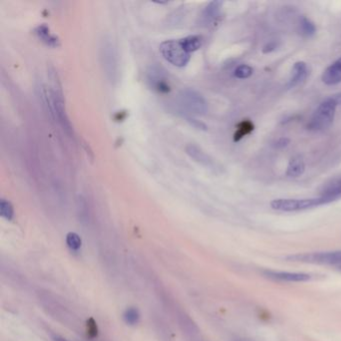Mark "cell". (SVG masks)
I'll return each instance as SVG.
<instances>
[{
  "label": "cell",
  "mask_w": 341,
  "mask_h": 341,
  "mask_svg": "<svg viewBox=\"0 0 341 341\" xmlns=\"http://www.w3.org/2000/svg\"><path fill=\"white\" fill-rule=\"evenodd\" d=\"M35 33L39 39H41V41H43L46 45L50 47H58L60 45L58 37L51 34L49 27H47L45 24L38 26L35 30Z\"/></svg>",
  "instance_id": "obj_15"
},
{
  "label": "cell",
  "mask_w": 341,
  "mask_h": 341,
  "mask_svg": "<svg viewBox=\"0 0 341 341\" xmlns=\"http://www.w3.org/2000/svg\"><path fill=\"white\" fill-rule=\"evenodd\" d=\"M66 244L71 251H78L82 246L81 237L75 232H69L66 235Z\"/></svg>",
  "instance_id": "obj_20"
},
{
  "label": "cell",
  "mask_w": 341,
  "mask_h": 341,
  "mask_svg": "<svg viewBox=\"0 0 341 341\" xmlns=\"http://www.w3.org/2000/svg\"><path fill=\"white\" fill-rule=\"evenodd\" d=\"M97 325L93 318H90L87 320V334L89 337L93 338L97 336Z\"/></svg>",
  "instance_id": "obj_23"
},
{
  "label": "cell",
  "mask_w": 341,
  "mask_h": 341,
  "mask_svg": "<svg viewBox=\"0 0 341 341\" xmlns=\"http://www.w3.org/2000/svg\"><path fill=\"white\" fill-rule=\"evenodd\" d=\"M341 196V178L337 181L333 182L329 186H327L325 190H323L321 197L326 199L329 202H332L339 198Z\"/></svg>",
  "instance_id": "obj_16"
},
{
  "label": "cell",
  "mask_w": 341,
  "mask_h": 341,
  "mask_svg": "<svg viewBox=\"0 0 341 341\" xmlns=\"http://www.w3.org/2000/svg\"><path fill=\"white\" fill-rule=\"evenodd\" d=\"M53 341H67L66 339H64L63 337H60L58 335H54L53 336Z\"/></svg>",
  "instance_id": "obj_28"
},
{
  "label": "cell",
  "mask_w": 341,
  "mask_h": 341,
  "mask_svg": "<svg viewBox=\"0 0 341 341\" xmlns=\"http://www.w3.org/2000/svg\"><path fill=\"white\" fill-rule=\"evenodd\" d=\"M181 41H182V44H183L185 50L188 53L198 50L202 45V38L198 36V35H191L188 37L181 39Z\"/></svg>",
  "instance_id": "obj_17"
},
{
  "label": "cell",
  "mask_w": 341,
  "mask_h": 341,
  "mask_svg": "<svg viewBox=\"0 0 341 341\" xmlns=\"http://www.w3.org/2000/svg\"><path fill=\"white\" fill-rule=\"evenodd\" d=\"M337 268H338V269H339V270H340L341 271V266H339V267H337Z\"/></svg>",
  "instance_id": "obj_29"
},
{
  "label": "cell",
  "mask_w": 341,
  "mask_h": 341,
  "mask_svg": "<svg viewBox=\"0 0 341 341\" xmlns=\"http://www.w3.org/2000/svg\"><path fill=\"white\" fill-rule=\"evenodd\" d=\"M101 59L105 73L110 81H115L118 75V65L113 44L105 40L101 46Z\"/></svg>",
  "instance_id": "obj_6"
},
{
  "label": "cell",
  "mask_w": 341,
  "mask_h": 341,
  "mask_svg": "<svg viewBox=\"0 0 341 341\" xmlns=\"http://www.w3.org/2000/svg\"><path fill=\"white\" fill-rule=\"evenodd\" d=\"M238 341H248V340H245V339H241V340H238Z\"/></svg>",
  "instance_id": "obj_30"
},
{
  "label": "cell",
  "mask_w": 341,
  "mask_h": 341,
  "mask_svg": "<svg viewBox=\"0 0 341 341\" xmlns=\"http://www.w3.org/2000/svg\"><path fill=\"white\" fill-rule=\"evenodd\" d=\"M147 79L154 89L164 92L168 90V83L165 75L158 67H151L147 73Z\"/></svg>",
  "instance_id": "obj_12"
},
{
  "label": "cell",
  "mask_w": 341,
  "mask_h": 341,
  "mask_svg": "<svg viewBox=\"0 0 341 341\" xmlns=\"http://www.w3.org/2000/svg\"><path fill=\"white\" fill-rule=\"evenodd\" d=\"M328 201L323 197L318 198H304V199H290V198H278L270 202L271 208L277 211L293 212L310 209L316 206L327 204Z\"/></svg>",
  "instance_id": "obj_2"
},
{
  "label": "cell",
  "mask_w": 341,
  "mask_h": 341,
  "mask_svg": "<svg viewBox=\"0 0 341 341\" xmlns=\"http://www.w3.org/2000/svg\"><path fill=\"white\" fill-rule=\"evenodd\" d=\"M305 172V163L304 158L299 155L293 156L288 163L286 169V175L291 178H298L302 176Z\"/></svg>",
  "instance_id": "obj_13"
},
{
  "label": "cell",
  "mask_w": 341,
  "mask_h": 341,
  "mask_svg": "<svg viewBox=\"0 0 341 341\" xmlns=\"http://www.w3.org/2000/svg\"><path fill=\"white\" fill-rule=\"evenodd\" d=\"M254 130V123L250 119H243L241 120L237 126L236 130L233 134V141L238 142L245 136L249 135Z\"/></svg>",
  "instance_id": "obj_14"
},
{
  "label": "cell",
  "mask_w": 341,
  "mask_h": 341,
  "mask_svg": "<svg viewBox=\"0 0 341 341\" xmlns=\"http://www.w3.org/2000/svg\"><path fill=\"white\" fill-rule=\"evenodd\" d=\"M263 274L266 277L276 280V281H284V282H304L311 279V275L307 273H298V272H283V271H274V270H266Z\"/></svg>",
  "instance_id": "obj_8"
},
{
  "label": "cell",
  "mask_w": 341,
  "mask_h": 341,
  "mask_svg": "<svg viewBox=\"0 0 341 341\" xmlns=\"http://www.w3.org/2000/svg\"><path fill=\"white\" fill-rule=\"evenodd\" d=\"M337 106L331 96L324 99L309 119L306 125L307 129L310 131H322L327 129L333 123Z\"/></svg>",
  "instance_id": "obj_1"
},
{
  "label": "cell",
  "mask_w": 341,
  "mask_h": 341,
  "mask_svg": "<svg viewBox=\"0 0 341 341\" xmlns=\"http://www.w3.org/2000/svg\"><path fill=\"white\" fill-rule=\"evenodd\" d=\"M253 74V68L247 64H241L234 70V76L238 79H246Z\"/></svg>",
  "instance_id": "obj_22"
},
{
  "label": "cell",
  "mask_w": 341,
  "mask_h": 341,
  "mask_svg": "<svg viewBox=\"0 0 341 341\" xmlns=\"http://www.w3.org/2000/svg\"><path fill=\"white\" fill-rule=\"evenodd\" d=\"M289 261L304 262L312 264H326V266H341V250L329 252H313L290 255L287 257Z\"/></svg>",
  "instance_id": "obj_4"
},
{
  "label": "cell",
  "mask_w": 341,
  "mask_h": 341,
  "mask_svg": "<svg viewBox=\"0 0 341 341\" xmlns=\"http://www.w3.org/2000/svg\"><path fill=\"white\" fill-rule=\"evenodd\" d=\"M179 102L185 110L195 115H204L208 110L205 98L194 89L182 90L179 94Z\"/></svg>",
  "instance_id": "obj_5"
},
{
  "label": "cell",
  "mask_w": 341,
  "mask_h": 341,
  "mask_svg": "<svg viewBox=\"0 0 341 341\" xmlns=\"http://www.w3.org/2000/svg\"><path fill=\"white\" fill-rule=\"evenodd\" d=\"M188 121H190V123H191L193 126H195L196 128L206 130V125H205L204 123H202V122H200V121H198V120H196V119L190 118V117H188Z\"/></svg>",
  "instance_id": "obj_26"
},
{
  "label": "cell",
  "mask_w": 341,
  "mask_h": 341,
  "mask_svg": "<svg viewBox=\"0 0 341 341\" xmlns=\"http://www.w3.org/2000/svg\"><path fill=\"white\" fill-rule=\"evenodd\" d=\"M123 320L128 325H136L140 320V312L135 307H128L123 313Z\"/></svg>",
  "instance_id": "obj_18"
},
{
  "label": "cell",
  "mask_w": 341,
  "mask_h": 341,
  "mask_svg": "<svg viewBox=\"0 0 341 341\" xmlns=\"http://www.w3.org/2000/svg\"><path fill=\"white\" fill-rule=\"evenodd\" d=\"M0 214L6 220H12L13 219L14 210H13L12 204L9 201H7L5 199H2L0 201Z\"/></svg>",
  "instance_id": "obj_21"
},
{
  "label": "cell",
  "mask_w": 341,
  "mask_h": 341,
  "mask_svg": "<svg viewBox=\"0 0 341 341\" xmlns=\"http://www.w3.org/2000/svg\"><path fill=\"white\" fill-rule=\"evenodd\" d=\"M309 74L308 65L304 61H297L292 68V75L290 77L287 88H294L295 86L301 84Z\"/></svg>",
  "instance_id": "obj_10"
},
{
  "label": "cell",
  "mask_w": 341,
  "mask_h": 341,
  "mask_svg": "<svg viewBox=\"0 0 341 341\" xmlns=\"http://www.w3.org/2000/svg\"><path fill=\"white\" fill-rule=\"evenodd\" d=\"M185 151L194 161L207 169H210L214 172H217L221 169L220 165L210 155H208L206 152L203 151L199 146L195 144H188L185 147Z\"/></svg>",
  "instance_id": "obj_7"
},
{
  "label": "cell",
  "mask_w": 341,
  "mask_h": 341,
  "mask_svg": "<svg viewBox=\"0 0 341 341\" xmlns=\"http://www.w3.org/2000/svg\"><path fill=\"white\" fill-rule=\"evenodd\" d=\"M276 48H277V44H276V42H274V41H270V42L266 43V45L263 46V48H262V52L267 54V53H270V52L274 51Z\"/></svg>",
  "instance_id": "obj_24"
},
{
  "label": "cell",
  "mask_w": 341,
  "mask_h": 341,
  "mask_svg": "<svg viewBox=\"0 0 341 341\" xmlns=\"http://www.w3.org/2000/svg\"><path fill=\"white\" fill-rule=\"evenodd\" d=\"M221 7H222L221 1H212L208 3L206 7L203 9L200 16L201 24L204 26L212 24L219 17L221 13Z\"/></svg>",
  "instance_id": "obj_9"
},
{
  "label": "cell",
  "mask_w": 341,
  "mask_h": 341,
  "mask_svg": "<svg viewBox=\"0 0 341 341\" xmlns=\"http://www.w3.org/2000/svg\"><path fill=\"white\" fill-rule=\"evenodd\" d=\"M290 140L287 137H280L276 142H275V147L277 148H283L286 147L289 144Z\"/></svg>",
  "instance_id": "obj_25"
},
{
  "label": "cell",
  "mask_w": 341,
  "mask_h": 341,
  "mask_svg": "<svg viewBox=\"0 0 341 341\" xmlns=\"http://www.w3.org/2000/svg\"><path fill=\"white\" fill-rule=\"evenodd\" d=\"M300 31L305 37H311L316 33L315 24L306 16H302L300 19Z\"/></svg>",
  "instance_id": "obj_19"
},
{
  "label": "cell",
  "mask_w": 341,
  "mask_h": 341,
  "mask_svg": "<svg viewBox=\"0 0 341 341\" xmlns=\"http://www.w3.org/2000/svg\"><path fill=\"white\" fill-rule=\"evenodd\" d=\"M333 98V100L336 102L337 105H341V92H338V93H335L331 96Z\"/></svg>",
  "instance_id": "obj_27"
},
{
  "label": "cell",
  "mask_w": 341,
  "mask_h": 341,
  "mask_svg": "<svg viewBox=\"0 0 341 341\" xmlns=\"http://www.w3.org/2000/svg\"><path fill=\"white\" fill-rule=\"evenodd\" d=\"M160 52L164 59L177 67H183L190 61V53L185 50L181 39L164 41L160 45Z\"/></svg>",
  "instance_id": "obj_3"
},
{
  "label": "cell",
  "mask_w": 341,
  "mask_h": 341,
  "mask_svg": "<svg viewBox=\"0 0 341 341\" xmlns=\"http://www.w3.org/2000/svg\"><path fill=\"white\" fill-rule=\"evenodd\" d=\"M326 85H336L341 82V56L329 65L321 76Z\"/></svg>",
  "instance_id": "obj_11"
}]
</instances>
